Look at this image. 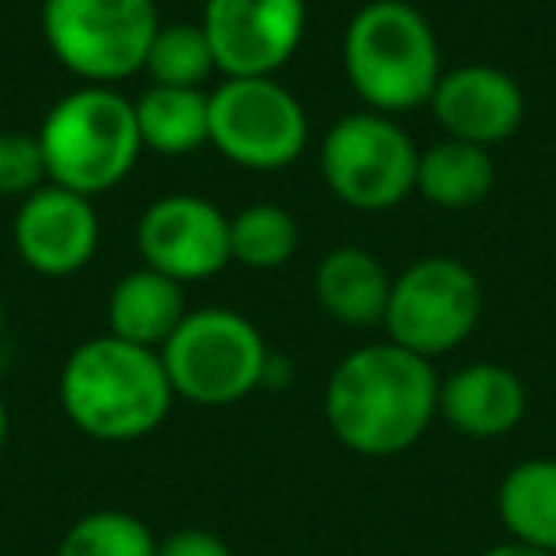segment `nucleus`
I'll list each match as a JSON object with an SVG mask.
<instances>
[{
	"instance_id": "13",
	"label": "nucleus",
	"mask_w": 556,
	"mask_h": 556,
	"mask_svg": "<svg viewBox=\"0 0 556 556\" xmlns=\"http://www.w3.org/2000/svg\"><path fill=\"white\" fill-rule=\"evenodd\" d=\"M446 138L492 149L507 141L526 118V96L510 73L495 65L472 62L457 70H442L431 103Z\"/></svg>"
},
{
	"instance_id": "4",
	"label": "nucleus",
	"mask_w": 556,
	"mask_h": 556,
	"mask_svg": "<svg viewBox=\"0 0 556 556\" xmlns=\"http://www.w3.org/2000/svg\"><path fill=\"white\" fill-rule=\"evenodd\" d=\"M50 184L85 199L108 194L134 172L141 149L134 100L118 88L80 85L47 111L39 126Z\"/></svg>"
},
{
	"instance_id": "23",
	"label": "nucleus",
	"mask_w": 556,
	"mask_h": 556,
	"mask_svg": "<svg viewBox=\"0 0 556 556\" xmlns=\"http://www.w3.org/2000/svg\"><path fill=\"white\" fill-rule=\"evenodd\" d=\"M47 156H42L39 134L27 130H4L0 134V194L4 199H20L35 194L47 187Z\"/></svg>"
},
{
	"instance_id": "1",
	"label": "nucleus",
	"mask_w": 556,
	"mask_h": 556,
	"mask_svg": "<svg viewBox=\"0 0 556 556\" xmlns=\"http://www.w3.org/2000/svg\"><path fill=\"white\" fill-rule=\"evenodd\" d=\"M434 363L389 340L343 355L325 386V419L340 446L363 457L412 450L439 416Z\"/></svg>"
},
{
	"instance_id": "27",
	"label": "nucleus",
	"mask_w": 556,
	"mask_h": 556,
	"mask_svg": "<svg viewBox=\"0 0 556 556\" xmlns=\"http://www.w3.org/2000/svg\"><path fill=\"white\" fill-rule=\"evenodd\" d=\"M4 325H9V309H4V298H0V340H4Z\"/></svg>"
},
{
	"instance_id": "20",
	"label": "nucleus",
	"mask_w": 556,
	"mask_h": 556,
	"mask_svg": "<svg viewBox=\"0 0 556 556\" xmlns=\"http://www.w3.org/2000/svg\"><path fill=\"white\" fill-rule=\"evenodd\" d=\"M302 244L298 217L278 202H248L229 217V255L248 270H275Z\"/></svg>"
},
{
	"instance_id": "8",
	"label": "nucleus",
	"mask_w": 556,
	"mask_h": 556,
	"mask_svg": "<svg viewBox=\"0 0 556 556\" xmlns=\"http://www.w3.org/2000/svg\"><path fill=\"white\" fill-rule=\"evenodd\" d=\"M419 149L396 118L378 111H351L328 126L320 141L325 187L351 210L381 214L416 191Z\"/></svg>"
},
{
	"instance_id": "26",
	"label": "nucleus",
	"mask_w": 556,
	"mask_h": 556,
	"mask_svg": "<svg viewBox=\"0 0 556 556\" xmlns=\"http://www.w3.org/2000/svg\"><path fill=\"white\" fill-rule=\"evenodd\" d=\"M9 442V404H4V393H0V450Z\"/></svg>"
},
{
	"instance_id": "12",
	"label": "nucleus",
	"mask_w": 556,
	"mask_h": 556,
	"mask_svg": "<svg viewBox=\"0 0 556 556\" xmlns=\"http://www.w3.org/2000/svg\"><path fill=\"white\" fill-rule=\"evenodd\" d=\"M100 214L92 199L58 184L27 194L12 222V240L27 270L42 278H70L100 252Z\"/></svg>"
},
{
	"instance_id": "24",
	"label": "nucleus",
	"mask_w": 556,
	"mask_h": 556,
	"mask_svg": "<svg viewBox=\"0 0 556 556\" xmlns=\"http://www.w3.org/2000/svg\"><path fill=\"white\" fill-rule=\"evenodd\" d=\"M156 556H232V548L210 530H176L161 541Z\"/></svg>"
},
{
	"instance_id": "25",
	"label": "nucleus",
	"mask_w": 556,
	"mask_h": 556,
	"mask_svg": "<svg viewBox=\"0 0 556 556\" xmlns=\"http://www.w3.org/2000/svg\"><path fill=\"white\" fill-rule=\"evenodd\" d=\"M480 556H548V553H538V548H530V545H518V541H503V545H495V548H484Z\"/></svg>"
},
{
	"instance_id": "11",
	"label": "nucleus",
	"mask_w": 556,
	"mask_h": 556,
	"mask_svg": "<svg viewBox=\"0 0 556 556\" xmlns=\"http://www.w3.org/2000/svg\"><path fill=\"white\" fill-rule=\"evenodd\" d=\"M138 252L141 267L176 278L179 287L206 282L232 263L229 214L202 194H164L141 210Z\"/></svg>"
},
{
	"instance_id": "15",
	"label": "nucleus",
	"mask_w": 556,
	"mask_h": 556,
	"mask_svg": "<svg viewBox=\"0 0 556 556\" xmlns=\"http://www.w3.org/2000/svg\"><path fill=\"white\" fill-rule=\"evenodd\" d=\"M184 287L153 267L126 270L108 294V332L161 351L187 317Z\"/></svg>"
},
{
	"instance_id": "7",
	"label": "nucleus",
	"mask_w": 556,
	"mask_h": 556,
	"mask_svg": "<svg viewBox=\"0 0 556 556\" xmlns=\"http://www.w3.org/2000/svg\"><path fill=\"white\" fill-rule=\"evenodd\" d=\"M480 313L484 290L469 263L454 255H424L393 278L381 328L389 343L434 363L477 332Z\"/></svg>"
},
{
	"instance_id": "2",
	"label": "nucleus",
	"mask_w": 556,
	"mask_h": 556,
	"mask_svg": "<svg viewBox=\"0 0 556 556\" xmlns=\"http://www.w3.org/2000/svg\"><path fill=\"white\" fill-rule=\"evenodd\" d=\"M62 412L96 442H138L168 419L176 389L161 351L103 332L73 348L58 378Z\"/></svg>"
},
{
	"instance_id": "9",
	"label": "nucleus",
	"mask_w": 556,
	"mask_h": 556,
	"mask_svg": "<svg viewBox=\"0 0 556 556\" xmlns=\"http://www.w3.org/2000/svg\"><path fill=\"white\" fill-rule=\"evenodd\" d=\"M210 146L237 168H290L309 146V115L278 77H222L210 92Z\"/></svg>"
},
{
	"instance_id": "17",
	"label": "nucleus",
	"mask_w": 556,
	"mask_h": 556,
	"mask_svg": "<svg viewBox=\"0 0 556 556\" xmlns=\"http://www.w3.org/2000/svg\"><path fill=\"white\" fill-rule=\"evenodd\" d=\"M495 507L510 541L556 556V457L518 462L503 477Z\"/></svg>"
},
{
	"instance_id": "22",
	"label": "nucleus",
	"mask_w": 556,
	"mask_h": 556,
	"mask_svg": "<svg viewBox=\"0 0 556 556\" xmlns=\"http://www.w3.org/2000/svg\"><path fill=\"white\" fill-rule=\"evenodd\" d=\"M161 541L130 510H92L62 533L54 556H156Z\"/></svg>"
},
{
	"instance_id": "18",
	"label": "nucleus",
	"mask_w": 556,
	"mask_h": 556,
	"mask_svg": "<svg viewBox=\"0 0 556 556\" xmlns=\"http://www.w3.org/2000/svg\"><path fill=\"white\" fill-rule=\"evenodd\" d=\"M495 161L492 149L469 146V141L442 138L431 149H419L416 164V194H424L439 210H469L492 194Z\"/></svg>"
},
{
	"instance_id": "5",
	"label": "nucleus",
	"mask_w": 556,
	"mask_h": 556,
	"mask_svg": "<svg viewBox=\"0 0 556 556\" xmlns=\"http://www.w3.org/2000/svg\"><path fill=\"white\" fill-rule=\"evenodd\" d=\"M176 401L199 408H229L260 393L275 355L263 332L232 309H191L161 348Z\"/></svg>"
},
{
	"instance_id": "19",
	"label": "nucleus",
	"mask_w": 556,
	"mask_h": 556,
	"mask_svg": "<svg viewBox=\"0 0 556 556\" xmlns=\"http://www.w3.org/2000/svg\"><path fill=\"white\" fill-rule=\"evenodd\" d=\"M146 153L187 156L210 146V92L206 88H146L134 100Z\"/></svg>"
},
{
	"instance_id": "21",
	"label": "nucleus",
	"mask_w": 556,
	"mask_h": 556,
	"mask_svg": "<svg viewBox=\"0 0 556 556\" xmlns=\"http://www.w3.org/2000/svg\"><path fill=\"white\" fill-rule=\"evenodd\" d=\"M156 88H206L217 73L202 24H161L149 42L146 70Z\"/></svg>"
},
{
	"instance_id": "16",
	"label": "nucleus",
	"mask_w": 556,
	"mask_h": 556,
	"mask_svg": "<svg viewBox=\"0 0 556 556\" xmlns=\"http://www.w3.org/2000/svg\"><path fill=\"white\" fill-rule=\"evenodd\" d=\"M389 290H393V275L386 270V263L366 252V248L351 244L332 248L317 263V275H313V294H317L320 309L348 328L381 325Z\"/></svg>"
},
{
	"instance_id": "14",
	"label": "nucleus",
	"mask_w": 556,
	"mask_h": 556,
	"mask_svg": "<svg viewBox=\"0 0 556 556\" xmlns=\"http://www.w3.org/2000/svg\"><path fill=\"white\" fill-rule=\"evenodd\" d=\"M526 381L503 363H469L442 378L439 416L469 439H503L526 416Z\"/></svg>"
},
{
	"instance_id": "10",
	"label": "nucleus",
	"mask_w": 556,
	"mask_h": 556,
	"mask_svg": "<svg viewBox=\"0 0 556 556\" xmlns=\"http://www.w3.org/2000/svg\"><path fill=\"white\" fill-rule=\"evenodd\" d=\"M202 31L222 77H278L302 50L305 0H206Z\"/></svg>"
},
{
	"instance_id": "3",
	"label": "nucleus",
	"mask_w": 556,
	"mask_h": 556,
	"mask_svg": "<svg viewBox=\"0 0 556 556\" xmlns=\"http://www.w3.org/2000/svg\"><path fill=\"white\" fill-rule=\"evenodd\" d=\"M343 73L366 111L404 115L427 108L442 77L431 20L404 0H370L343 31Z\"/></svg>"
},
{
	"instance_id": "6",
	"label": "nucleus",
	"mask_w": 556,
	"mask_h": 556,
	"mask_svg": "<svg viewBox=\"0 0 556 556\" xmlns=\"http://www.w3.org/2000/svg\"><path fill=\"white\" fill-rule=\"evenodd\" d=\"M156 27V0H42L50 54L85 85L115 88L146 70Z\"/></svg>"
}]
</instances>
